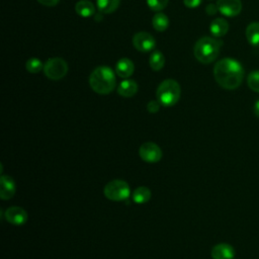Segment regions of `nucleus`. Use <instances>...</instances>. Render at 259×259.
<instances>
[{
  "instance_id": "nucleus-8",
  "label": "nucleus",
  "mask_w": 259,
  "mask_h": 259,
  "mask_svg": "<svg viewBox=\"0 0 259 259\" xmlns=\"http://www.w3.org/2000/svg\"><path fill=\"white\" fill-rule=\"evenodd\" d=\"M133 44L138 51L145 53L152 51L155 48L156 41L153 35H151L149 32L141 31L134 35Z\"/></svg>"
},
{
  "instance_id": "nucleus-22",
  "label": "nucleus",
  "mask_w": 259,
  "mask_h": 259,
  "mask_svg": "<svg viewBox=\"0 0 259 259\" xmlns=\"http://www.w3.org/2000/svg\"><path fill=\"white\" fill-rule=\"evenodd\" d=\"M247 84L252 91L259 93V70L252 71L248 74Z\"/></svg>"
},
{
  "instance_id": "nucleus-17",
  "label": "nucleus",
  "mask_w": 259,
  "mask_h": 259,
  "mask_svg": "<svg viewBox=\"0 0 259 259\" xmlns=\"http://www.w3.org/2000/svg\"><path fill=\"white\" fill-rule=\"evenodd\" d=\"M75 10L82 17H90L95 13V7L89 0H80L75 5Z\"/></svg>"
},
{
  "instance_id": "nucleus-19",
  "label": "nucleus",
  "mask_w": 259,
  "mask_h": 259,
  "mask_svg": "<svg viewBox=\"0 0 259 259\" xmlns=\"http://www.w3.org/2000/svg\"><path fill=\"white\" fill-rule=\"evenodd\" d=\"M96 2L98 10L102 13L108 14L117 9L120 0H96Z\"/></svg>"
},
{
  "instance_id": "nucleus-20",
  "label": "nucleus",
  "mask_w": 259,
  "mask_h": 259,
  "mask_svg": "<svg viewBox=\"0 0 259 259\" xmlns=\"http://www.w3.org/2000/svg\"><path fill=\"white\" fill-rule=\"evenodd\" d=\"M152 24L157 31H164L169 25V18L164 13H157L152 19Z\"/></svg>"
},
{
  "instance_id": "nucleus-4",
  "label": "nucleus",
  "mask_w": 259,
  "mask_h": 259,
  "mask_svg": "<svg viewBox=\"0 0 259 259\" xmlns=\"http://www.w3.org/2000/svg\"><path fill=\"white\" fill-rule=\"evenodd\" d=\"M180 85L173 79L164 80L157 89V99L163 106H173L180 98Z\"/></svg>"
},
{
  "instance_id": "nucleus-24",
  "label": "nucleus",
  "mask_w": 259,
  "mask_h": 259,
  "mask_svg": "<svg viewBox=\"0 0 259 259\" xmlns=\"http://www.w3.org/2000/svg\"><path fill=\"white\" fill-rule=\"evenodd\" d=\"M147 3L152 10L160 11L167 6L168 0H147Z\"/></svg>"
},
{
  "instance_id": "nucleus-23",
  "label": "nucleus",
  "mask_w": 259,
  "mask_h": 259,
  "mask_svg": "<svg viewBox=\"0 0 259 259\" xmlns=\"http://www.w3.org/2000/svg\"><path fill=\"white\" fill-rule=\"evenodd\" d=\"M25 68H26V70H27L29 73L35 74V73H38V72L44 68V65H42L41 61L38 60L37 58H30V59L26 62Z\"/></svg>"
},
{
  "instance_id": "nucleus-7",
  "label": "nucleus",
  "mask_w": 259,
  "mask_h": 259,
  "mask_svg": "<svg viewBox=\"0 0 259 259\" xmlns=\"http://www.w3.org/2000/svg\"><path fill=\"white\" fill-rule=\"evenodd\" d=\"M140 157L142 160L148 163H156L159 162L162 158V150L161 148L153 143V142H146L144 143L139 150Z\"/></svg>"
},
{
  "instance_id": "nucleus-6",
  "label": "nucleus",
  "mask_w": 259,
  "mask_h": 259,
  "mask_svg": "<svg viewBox=\"0 0 259 259\" xmlns=\"http://www.w3.org/2000/svg\"><path fill=\"white\" fill-rule=\"evenodd\" d=\"M68 72L67 62L62 58L49 59L44 65V73L51 80H60Z\"/></svg>"
},
{
  "instance_id": "nucleus-28",
  "label": "nucleus",
  "mask_w": 259,
  "mask_h": 259,
  "mask_svg": "<svg viewBox=\"0 0 259 259\" xmlns=\"http://www.w3.org/2000/svg\"><path fill=\"white\" fill-rule=\"evenodd\" d=\"M37 1L45 6H55L59 3L60 0H37Z\"/></svg>"
},
{
  "instance_id": "nucleus-2",
  "label": "nucleus",
  "mask_w": 259,
  "mask_h": 259,
  "mask_svg": "<svg viewBox=\"0 0 259 259\" xmlns=\"http://www.w3.org/2000/svg\"><path fill=\"white\" fill-rule=\"evenodd\" d=\"M89 84L94 92L98 94H108L115 87L114 73L109 67H97L89 76Z\"/></svg>"
},
{
  "instance_id": "nucleus-21",
  "label": "nucleus",
  "mask_w": 259,
  "mask_h": 259,
  "mask_svg": "<svg viewBox=\"0 0 259 259\" xmlns=\"http://www.w3.org/2000/svg\"><path fill=\"white\" fill-rule=\"evenodd\" d=\"M149 64H150V67L152 68V70H154V71L161 70L165 64V58H164L163 54L159 51H155L154 53H152V55L150 56V59H149Z\"/></svg>"
},
{
  "instance_id": "nucleus-29",
  "label": "nucleus",
  "mask_w": 259,
  "mask_h": 259,
  "mask_svg": "<svg viewBox=\"0 0 259 259\" xmlns=\"http://www.w3.org/2000/svg\"><path fill=\"white\" fill-rule=\"evenodd\" d=\"M253 111H254V114H255L257 117H259V99L254 103Z\"/></svg>"
},
{
  "instance_id": "nucleus-9",
  "label": "nucleus",
  "mask_w": 259,
  "mask_h": 259,
  "mask_svg": "<svg viewBox=\"0 0 259 259\" xmlns=\"http://www.w3.org/2000/svg\"><path fill=\"white\" fill-rule=\"evenodd\" d=\"M217 6L219 11L228 17H235L242 10L241 0H218Z\"/></svg>"
},
{
  "instance_id": "nucleus-12",
  "label": "nucleus",
  "mask_w": 259,
  "mask_h": 259,
  "mask_svg": "<svg viewBox=\"0 0 259 259\" xmlns=\"http://www.w3.org/2000/svg\"><path fill=\"white\" fill-rule=\"evenodd\" d=\"M16 185L12 177L2 175L0 178V196L3 200L10 199L15 193Z\"/></svg>"
},
{
  "instance_id": "nucleus-10",
  "label": "nucleus",
  "mask_w": 259,
  "mask_h": 259,
  "mask_svg": "<svg viewBox=\"0 0 259 259\" xmlns=\"http://www.w3.org/2000/svg\"><path fill=\"white\" fill-rule=\"evenodd\" d=\"M5 219L14 226H21L27 221V212L20 206H10L5 210Z\"/></svg>"
},
{
  "instance_id": "nucleus-5",
  "label": "nucleus",
  "mask_w": 259,
  "mask_h": 259,
  "mask_svg": "<svg viewBox=\"0 0 259 259\" xmlns=\"http://www.w3.org/2000/svg\"><path fill=\"white\" fill-rule=\"evenodd\" d=\"M103 193L106 198L113 201L125 200L131 194V188L127 182L121 179H115L109 181L103 189Z\"/></svg>"
},
{
  "instance_id": "nucleus-3",
  "label": "nucleus",
  "mask_w": 259,
  "mask_h": 259,
  "mask_svg": "<svg viewBox=\"0 0 259 259\" xmlns=\"http://www.w3.org/2000/svg\"><path fill=\"white\" fill-rule=\"evenodd\" d=\"M222 45L223 42L214 37H200L193 48L194 57L202 64H209L218 58Z\"/></svg>"
},
{
  "instance_id": "nucleus-26",
  "label": "nucleus",
  "mask_w": 259,
  "mask_h": 259,
  "mask_svg": "<svg viewBox=\"0 0 259 259\" xmlns=\"http://www.w3.org/2000/svg\"><path fill=\"white\" fill-rule=\"evenodd\" d=\"M183 3L188 8H195L201 3V0H183Z\"/></svg>"
},
{
  "instance_id": "nucleus-14",
  "label": "nucleus",
  "mask_w": 259,
  "mask_h": 259,
  "mask_svg": "<svg viewBox=\"0 0 259 259\" xmlns=\"http://www.w3.org/2000/svg\"><path fill=\"white\" fill-rule=\"evenodd\" d=\"M134 70H135L134 63L127 58L120 59L115 65V73L121 78L130 77L131 75H133Z\"/></svg>"
},
{
  "instance_id": "nucleus-25",
  "label": "nucleus",
  "mask_w": 259,
  "mask_h": 259,
  "mask_svg": "<svg viewBox=\"0 0 259 259\" xmlns=\"http://www.w3.org/2000/svg\"><path fill=\"white\" fill-rule=\"evenodd\" d=\"M160 108V102L159 101H155V100H151L148 104H147V109L149 112L151 113H155L159 110Z\"/></svg>"
},
{
  "instance_id": "nucleus-1",
  "label": "nucleus",
  "mask_w": 259,
  "mask_h": 259,
  "mask_svg": "<svg viewBox=\"0 0 259 259\" xmlns=\"http://www.w3.org/2000/svg\"><path fill=\"white\" fill-rule=\"evenodd\" d=\"M213 77L217 83L227 90L238 88L244 78V69L237 60L224 58L215 63Z\"/></svg>"
},
{
  "instance_id": "nucleus-18",
  "label": "nucleus",
  "mask_w": 259,
  "mask_h": 259,
  "mask_svg": "<svg viewBox=\"0 0 259 259\" xmlns=\"http://www.w3.org/2000/svg\"><path fill=\"white\" fill-rule=\"evenodd\" d=\"M151 190L146 187V186H140L138 188L135 189L134 193H133V199L136 203H146L150 200L151 198Z\"/></svg>"
},
{
  "instance_id": "nucleus-27",
  "label": "nucleus",
  "mask_w": 259,
  "mask_h": 259,
  "mask_svg": "<svg viewBox=\"0 0 259 259\" xmlns=\"http://www.w3.org/2000/svg\"><path fill=\"white\" fill-rule=\"evenodd\" d=\"M205 11L208 15H214L219 11V9H218L217 4H208L205 8Z\"/></svg>"
},
{
  "instance_id": "nucleus-13",
  "label": "nucleus",
  "mask_w": 259,
  "mask_h": 259,
  "mask_svg": "<svg viewBox=\"0 0 259 259\" xmlns=\"http://www.w3.org/2000/svg\"><path fill=\"white\" fill-rule=\"evenodd\" d=\"M229 30V23L222 17L214 18L209 25V31L214 37L224 36Z\"/></svg>"
},
{
  "instance_id": "nucleus-11",
  "label": "nucleus",
  "mask_w": 259,
  "mask_h": 259,
  "mask_svg": "<svg viewBox=\"0 0 259 259\" xmlns=\"http://www.w3.org/2000/svg\"><path fill=\"white\" fill-rule=\"evenodd\" d=\"M235 249L232 245L227 243H220L212 247L210 255L212 259H234Z\"/></svg>"
},
{
  "instance_id": "nucleus-16",
  "label": "nucleus",
  "mask_w": 259,
  "mask_h": 259,
  "mask_svg": "<svg viewBox=\"0 0 259 259\" xmlns=\"http://www.w3.org/2000/svg\"><path fill=\"white\" fill-rule=\"evenodd\" d=\"M246 38L253 47H259V22L254 21L246 27Z\"/></svg>"
},
{
  "instance_id": "nucleus-15",
  "label": "nucleus",
  "mask_w": 259,
  "mask_h": 259,
  "mask_svg": "<svg viewBox=\"0 0 259 259\" xmlns=\"http://www.w3.org/2000/svg\"><path fill=\"white\" fill-rule=\"evenodd\" d=\"M138 91V84L134 80L125 79L117 87V93L122 97H132Z\"/></svg>"
}]
</instances>
